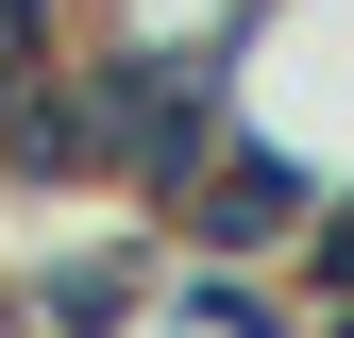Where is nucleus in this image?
<instances>
[{
  "label": "nucleus",
  "instance_id": "f257e3e1",
  "mask_svg": "<svg viewBox=\"0 0 354 338\" xmlns=\"http://www.w3.org/2000/svg\"><path fill=\"white\" fill-rule=\"evenodd\" d=\"M321 169H337L321 136H287L270 102H236V136L203 152V186H186V203H169V237H186V254H287V237H304V203H321Z\"/></svg>",
  "mask_w": 354,
  "mask_h": 338
},
{
  "label": "nucleus",
  "instance_id": "f03ea898",
  "mask_svg": "<svg viewBox=\"0 0 354 338\" xmlns=\"http://www.w3.org/2000/svg\"><path fill=\"white\" fill-rule=\"evenodd\" d=\"M169 220H136L118 203L102 237H51V254H17V305H34V338H136L152 305H169Z\"/></svg>",
  "mask_w": 354,
  "mask_h": 338
},
{
  "label": "nucleus",
  "instance_id": "7ed1b4c3",
  "mask_svg": "<svg viewBox=\"0 0 354 338\" xmlns=\"http://www.w3.org/2000/svg\"><path fill=\"white\" fill-rule=\"evenodd\" d=\"M0 203H102V84H84V34L51 68L0 84Z\"/></svg>",
  "mask_w": 354,
  "mask_h": 338
},
{
  "label": "nucleus",
  "instance_id": "20e7f679",
  "mask_svg": "<svg viewBox=\"0 0 354 338\" xmlns=\"http://www.w3.org/2000/svg\"><path fill=\"white\" fill-rule=\"evenodd\" d=\"M169 338H304L321 305H304V271L287 254H169Z\"/></svg>",
  "mask_w": 354,
  "mask_h": 338
},
{
  "label": "nucleus",
  "instance_id": "39448f33",
  "mask_svg": "<svg viewBox=\"0 0 354 338\" xmlns=\"http://www.w3.org/2000/svg\"><path fill=\"white\" fill-rule=\"evenodd\" d=\"M304 338H354V287H321V321H304Z\"/></svg>",
  "mask_w": 354,
  "mask_h": 338
},
{
  "label": "nucleus",
  "instance_id": "423d86ee",
  "mask_svg": "<svg viewBox=\"0 0 354 338\" xmlns=\"http://www.w3.org/2000/svg\"><path fill=\"white\" fill-rule=\"evenodd\" d=\"M0 338H34V305H17V271H0Z\"/></svg>",
  "mask_w": 354,
  "mask_h": 338
},
{
  "label": "nucleus",
  "instance_id": "0eeeda50",
  "mask_svg": "<svg viewBox=\"0 0 354 338\" xmlns=\"http://www.w3.org/2000/svg\"><path fill=\"white\" fill-rule=\"evenodd\" d=\"M0 84H17V68H0Z\"/></svg>",
  "mask_w": 354,
  "mask_h": 338
}]
</instances>
